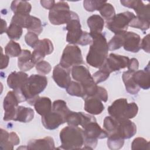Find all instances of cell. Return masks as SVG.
Here are the masks:
<instances>
[{
  "mask_svg": "<svg viewBox=\"0 0 150 150\" xmlns=\"http://www.w3.org/2000/svg\"><path fill=\"white\" fill-rule=\"evenodd\" d=\"M35 64L32 59V53L27 49L22 50L21 54L18 59V66L22 71H29L32 69Z\"/></svg>",
  "mask_w": 150,
  "mask_h": 150,
  "instance_id": "603a6c76",
  "label": "cell"
},
{
  "mask_svg": "<svg viewBox=\"0 0 150 150\" xmlns=\"http://www.w3.org/2000/svg\"><path fill=\"white\" fill-rule=\"evenodd\" d=\"M138 67H139V62L136 58H132L129 59L128 63V66H127L128 70L135 71L138 70Z\"/></svg>",
  "mask_w": 150,
  "mask_h": 150,
  "instance_id": "f907efd6",
  "label": "cell"
},
{
  "mask_svg": "<svg viewBox=\"0 0 150 150\" xmlns=\"http://www.w3.org/2000/svg\"><path fill=\"white\" fill-rule=\"evenodd\" d=\"M94 121H96V118L90 114H88L83 112H74L70 111L67 116L66 122H67L69 125H81L83 128L88 123Z\"/></svg>",
  "mask_w": 150,
  "mask_h": 150,
  "instance_id": "e0dca14e",
  "label": "cell"
},
{
  "mask_svg": "<svg viewBox=\"0 0 150 150\" xmlns=\"http://www.w3.org/2000/svg\"><path fill=\"white\" fill-rule=\"evenodd\" d=\"M52 78L58 86L66 88L71 81L70 69L64 68L58 64L53 69Z\"/></svg>",
  "mask_w": 150,
  "mask_h": 150,
  "instance_id": "9a60e30c",
  "label": "cell"
},
{
  "mask_svg": "<svg viewBox=\"0 0 150 150\" xmlns=\"http://www.w3.org/2000/svg\"><path fill=\"white\" fill-rule=\"evenodd\" d=\"M25 40L26 43L32 48H35L39 42L38 35L32 32H28L25 36Z\"/></svg>",
  "mask_w": 150,
  "mask_h": 150,
  "instance_id": "ee69618b",
  "label": "cell"
},
{
  "mask_svg": "<svg viewBox=\"0 0 150 150\" xmlns=\"http://www.w3.org/2000/svg\"><path fill=\"white\" fill-rule=\"evenodd\" d=\"M35 111L41 116L50 112L52 109V101L49 97H39L33 104Z\"/></svg>",
  "mask_w": 150,
  "mask_h": 150,
  "instance_id": "484cf974",
  "label": "cell"
},
{
  "mask_svg": "<svg viewBox=\"0 0 150 150\" xmlns=\"http://www.w3.org/2000/svg\"><path fill=\"white\" fill-rule=\"evenodd\" d=\"M141 49H143L145 52L149 53V35L148 34L142 39L141 42Z\"/></svg>",
  "mask_w": 150,
  "mask_h": 150,
  "instance_id": "681fc988",
  "label": "cell"
},
{
  "mask_svg": "<svg viewBox=\"0 0 150 150\" xmlns=\"http://www.w3.org/2000/svg\"><path fill=\"white\" fill-rule=\"evenodd\" d=\"M134 10L137 13V16L150 21L149 4L145 5L142 1Z\"/></svg>",
  "mask_w": 150,
  "mask_h": 150,
  "instance_id": "8d00e7d4",
  "label": "cell"
},
{
  "mask_svg": "<svg viewBox=\"0 0 150 150\" xmlns=\"http://www.w3.org/2000/svg\"><path fill=\"white\" fill-rule=\"evenodd\" d=\"M94 96L97 97L103 102H107L108 98L107 90L105 88L101 86H97V91L96 92V94H94Z\"/></svg>",
  "mask_w": 150,
  "mask_h": 150,
  "instance_id": "7dc6e473",
  "label": "cell"
},
{
  "mask_svg": "<svg viewBox=\"0 0 150 150\" xmlns=\"http://www.w3.org/2000/svg\"><path fill=\"white\" fill-rule=\"evenodd\" d=\"M107 1L98 0H85L83 1V6L88 12L98 11L100 7Z\"/></svg>",
  "mask_w": 150,
  "mask_h": 150,
  "instance_id": "f35d334b",
  "label": "cell"
},
{
  "mask_svg": "<svg viewBox=\"0 0 150 150\" xmlns=\"http://www.w3.org/2000/svg\"><path fill=\"white\" fill-rule=\"evenodd\" d=\"M28 77V75L24 71H14L8 76L6 80L8 86L13 90H19L25 84Z\"/></svg>",
  "mask_w": 150,
  "mask_h": 150,
  "instance_id": "ffe728a7",
  "label": "cell"
},
{
  "mask_svg": "<svg viewBox=\"0 0 150 150\" xmlns=\"http://www.w3.org/2000/svg\"><path fill=\"white\" fill-rule=\"evenodd\" d=\"M41 121L43 127L49 130L55 129L60 125L66 122L64 117L61 114L52 109L50 112L42 116Z\"/></svg>",
  "mask_w": 150,
  "mask_h": 150,
  "instance_id": "2e32d148",
  "label": "cell"
},
{
  "mask_svg": "<svg viewBox=\"0 0 150 150\" xmlns=\"http://www.w3.org/2000/svg\"><path fill=\"white\" fill-rule=\"evenodd\" d=\"M84 100V109L91 115L100 114L104 110V105L102 101L94 96L86 97Z\"/></svg>",
  "mask_w": 150,
  "mask_h": 150,
  "instance_id": "d6986e66",
  "label": "cell"
},
{
  "mask_svg": "<svg viewBox=\"0 0 150 150\" xmlns=\"http://www.w3.org/2000/svg\"><path fill=\"white\" fill-rule=\"evenodd\" d=\"M0 149L6 150V147L9 135V133L2 129L1 128V135H0Z\"/></svg>",
  "mask_w": 150,
  "mask_h": 150,
  "instance_id": "bcb514c9",
  "label": "cell"
},
{
  "mask_svg": "<svg viewBox=\"0 0 150 150\" xmlns=\"http://www.w3.org/2000/svg\"><path fill=\"white\" fill-rule=\"evenodd\" d=\"M141 1H142L139 0H122L120 1V2L124 6L134 9L141 2Z\"/></svg>",
  "mask_w": 150,
  "mask_h": 150,
  "instance_id": "c3c4849f",
  "label": "cell"
},
{
  "mask_svg": "<svg viewBox=\"0 0 150 150\" xmlns=\"http://www.w3.org/2000/svg\"><path fill=\"white\" fill-rule=\"evenodd\" d=\"M67 93L72 96H77L84 98L86 96L83 86L79 82L71 81L69 85L66 88Z\"/></svg>",
  "mask_w": 150,
  "mask_h": 150,
  "instance_id": "f1b7e54d",
  "label": "cell"
},
{
  "mask_svg": "<svg viewBox=\"0 0 150 150\" xmlns=\"http://www.w3.org/2000/svg\"><path fill=\"white\" fill-rule=\"evenodd\" d=\"M84 134V147L82 149H93L98 143V139L107 138V132L101 128L97 121H91L83 127Z\"/></svg>",
  "mask_w": 150,
  "mask_h": 150,
  "instance_id": "ba28073f",
  "label": "cell"
},
{
  "mask_svg": "<svg viewBox=\"0 0 150 150\" xmlns=\"http://www.w3.org/2000/svg\"><path fill=\"white\" fill-rule=\"evenodd\" d=\"M110 74V73L107 71L103 69H100L99 70L97 71L92 75V77L94 82L98 84L105 81L109 77Z\"/></svg>",
  "mask_w": 150,
  "mask_h": 150,
  "instance_id": "7bdbcfd3",
  "label": "cell"
},
{
  "mask_svg": "<svg viewBox=\"0 0 150 150\" xmlns=\"http://www.w3.org/2000/svg\"><path fill=\"white\" fill-rule=\"evenodd\" d=\"M11 9L14 15H29L32 5L26 1H13L11 5Z\"/></svg>",
  "mask_w": 150,
  "mask_h": 150,
  "instance_id": "83f0119b",
  "label": "cell"
},
{
  "mask_svg": "<svg viewBox=\"0 0 150 150\" xmlns=\"http://www.w3.org/2000/svg\"><path fill=\"white\" fill-rule=\"evenodd\" d=\"M124 32H125L115 34V35L110 39L108 43L109 50H115L119 49L123 46Z\"/></svg>",
  "mask_w": 150,
  "mask_h": 150,
  "instance_id": "d6a6232c",
  "label": "cell"
},
{
  "mask_svg": "<svg viewBox=\"0 0 150 150\" xmlns=\"http://www.w3.org/2000/svg\"><path fill=\"white\" fill-rule=\"evenodd\" d=\"M27 30L28 32H34L36 33L38 35H40L41 32L43 31V26L40 19L38 18L33 16L32 23L29 29H28Z\"/></svg>",
  "mask_w": 150,
  "mask_h": 150,
  "instance_id": "b9f144b4",
  "label": "cell"
},
{
  "mask_svg": "<svg viewBox=\"0 0 150 150\" xmlns=\"http://www.w3.org/2000/svg\"><path fill=\"white\" fill-rule=\"evenodd\" d=\"M141 39L139 35L133 32H125L123 47L125 50L137 53L141 49Z\"/></svg>",
  "mask_w": 150,
  "mask_h": 150,
  "instance_id": "ac0fdd59",
  "label": "cell"
},
{
  "mask_svg": "<svg viewBox=\"0 0 150 150\" xmlns=\"http://www.w3.org/2000/svg\"><path fill=\"white\" fill-rule=\"evenodd\" d=\"M87 23L90 33H101L104 26V20L98 15H93L89 16Z\"/></svg>",
  "mask_w": 150,
  "mask_h": 150,
  "instance_id": "4316f807",
  "label": "cell"
},
{
  "mask_svg": "<svg viewBox=\"0 0 150 150\" xmlns=\"http://www.w3.org/2000/svg\"><path fill=\"white\" fill-rule=\"evenodd\" d=\"M93 39L86 56L88 64L95 68H100L108 56V43L102 33H90Z\"/></svg>",
  "mask_w": 150,
  "mask_h": 150,
  "instance_id": "7a4b0ae2",
  "label": "cell"
},
{
  "mask_svg": "<svg viewBox=\"0 0 150 150\" xmlns=\"http://www.w3.org/2000/svg\"><path fill=\"white\" fill-rule=\"evenodd\" d=\"M66 30H67L66 41L70 45L86 46L92 43L93 39L90 33L82 30L79 17L73 18L66 25Z\"/></svg>",
  "mask_w": 150,
  "mask_h": 150,
  "instance_id": "5b68a950",
  "label": "cell"
},
{
  "mask_svg": "<svg viewBox=\"0 0 150 150\" xmlns=\"http://www.w3.org/2000/svg\"><path fill=\"white\" fill-rule=\"evenodd\" d=\"M9 61V56L3 54L2 48L1 47V69L2 70L8 67Z\"/></svg>",
  "mask_w": 150,
  "mask_h": 150,
  "instance_id": "816d5d0a",
  "label": "cell"
},
{
  "mask_svg": "<svg viewBox=\"0 0 150 150\" xmlns=\"http://www.w3.org/2000/svg\"><path fill=\"white\" fill-rule=\"evenodd\" d=\"M137 126L134 122L128 119L118 120V124L114 133L121 138L129 139L137 133Z\"/></svg>",
  "mask_w": 150,
  "mask_h": 150,
  "instance_id": "5bb4252c",
  "label": "cell"
},
{
  "mask_svg": "<svg viewBox=\"0 0 150 150\" xmlns=\"http://www.w3.org/2000/svg\"><path fill=\"white\" fill-rule=\"evenodd\" d=\"M133 79L140 88L148 90L150 87L149 64H148L144 70L134 71L133 73Z\"/></svg>",
  "mask_w": 150,
  "mask_h": 150,
  "instance_id": "7402d4cb",
  "label": "cell"
},
{
  "mask_svg": "<svg viewBox=\"0 0 150 150\" xmlns=\"http://www.w3.org/2000/svg\"><path fill=\"white\" fill-rule=\"evenodd\" d=\"M53 50V45L50 40L46 38L39 40L32 53L33 63L36 65V63L43 60L45 57L51 54Z\"/></svg>",
  "mask_w": 150,
  "mask_h": 150,
  "instance_id": "4fadbf2b",
  "label": "cell"
},
{
  "mask_svg": "<svg viewBox=\"0 0 150 150\" xmlns=\"http://www.w3.org/2000/svg\"><path fill=\"white\" fill-rule=\"evenodd\" d=\"M99 12L103 19L108 21L112 18L115 15L114 7L110 3H104L99 9Z\"/></svg>",
  "mask_w": 150,
  "mask_h": 150,
  "instance_id": "1f68e13d",
  "label": "cell"
},
{
  "mask_svg": "<svg viewBox=\"0 0 150 150\" xmlns=\"http://www.w3.org/2000/svg\"><path fill=\"white\" fill-rule=\"evenodd\" d=\"M79 17L78 15L70 11L67 2L59 1L56 2L53 8L49 12V20L54 25L67 24L72 19Z\"/></svg>",
  "mask_w": 150,
  "mask_h": 150,
  "instance_id": "52a82bcc",
  "label": "cell"
},
{
  "mask_svg": "<svg viewBox=\"0 0 150 150\" xmlns=\"http://www.w3.org/2000/svg\"><path fill=\"white\" fill-rule=\"evenodd\" d=\"M118 124V120L111 116H107L104 119L103 127L108 134L114 133Z\"/></svg>",
  "mask_w": 150,
  "mask_h": 150,
  "instance_id": "74e56055",
  "label": "cell"
},
{
  "mask_svg": "<svg viewBox=\"0 0 150 150\" xmlns=\"http://www.w3.org/2000/svg\"><path fill=\"white\" fill-rule=\"evenodd\" d=\"M40 2L41 5L43 8H45L47 9H49V10L52 9L56 4L55 1L53 0H47V1L42 0V1H40Z\"/></svg>",
  "mask_w": 150,
  "mask_h": 150,
  "instance_id": "f5cc1de1",
  "label": "cell"
},
{
  "mask_svg": "<svg viewBox=\"0 0 150 150\" xmlns=\"http://www.w3.org/2000/svg\"><path fill=\"white\" fill-rule=\"evenodd\" d=\"M20 142V139L17 135V134L15 132H11L9 133L6 150H12L13 149V146L15 145H19Z\"/></svg>",
  "mask_w": 150,
  "mask_h": 150,
  "instance_id": "f6af8a7d",
  "label": "cell"
},
{
  "mask_svg": "<svg viewBox=\"0 0 150 150\" xmlns=\"http://www.w3.org/2000/svg\"><path fill=\"white\" fill-rule=\"evenodd\" d=\"M134 71L127 70L123 72L122 79L124 83L126 91L132 95H135L140 90L139 87L137 84L133 79V73Z\"/></svg>",
  "mask_w": 150,
  "mask_h": 150,
  "instance_id": "d4e9b609",
  "label": "cell"
},
{
  "mask_svg": "<svg viewBox=\"0 0 150 150\" xmlns=\"http://www.w3.org/2000/svg\"><path fill=\"white\" fill-rule=\"evenodd\" d=\"M20 45L14 40H10L5 47V52L9 57H19L22 53Z\"/></svg>",
  "mask_w": 150,
  "mask_h": 150,
  "instance_id": "4dcf8cb0",
  "label": "cell"
},
{
  "mask_svg": "<svg viewBox=\"0 0 150 150\" xmlns=\"http://www.w3.org/2000/svg\"><path fill=\"white\" fill-rule=\"evenodd\" d=\"M52 110L61 114L64 117L66 121L67 115L71 111L68 108L66 101L62 100H55L52 104Z\"/></svg>",
  "mask_w": 150,
  "mask_h": 150,
  "instance_id": "e575fe53",
  "label": "cell"
},
{
  "mask_svg": "<svg viewBox=\"0 0 150 150\" xmlns=\"http://www.w3.org/2000/svg\"><path fill=\"white\" fill-rule=\"evenodd\" d=\"M71 74L73 79L83 86L86 94L85 97L94 96L98 86L94 82L90 71L86 66L80 64L72 67Z\"/></svg>",
  "mask_w": 150,
  "mask_h": 150,
  "instance_id": "8992f818",
  "label": "cell"
},
{
  "mask_svg": "<svg viewBox=\"0 0 150 150\" xmlns=\"http://www.w3.org/2000/svg\"><path fill=\"white\" fill-rule=\"evenodd\" d=\"M135 16V15L129 11L115 14L112 18L106 21V28L115 34L125 32L130 21Z\"/></svg>",
  "mask_w": 150,
  "mask_h": 150,
  "instance_id": "30bf717a",
  "label": "cell"
},
{
  "mask_svg": "<svg viewBox=\"0 0 150 150\" xmlns=\"http://www.w3.org/2000/svg\"><path fill=\"white\" fill-rule=\"evenodd\" d=\"M82 63L83 58L80 47L75 45H67L63 51L59 64L64 68L70 69Z\"/></svg>",
  "mask_w": 150,
  "mask_h": 150,
  "instance_id": "9c48e42d",
  "label": "cell"
},
{
  "mask_svg": "<svg viewBox=\"0 0 150 150\" xmlns=\"http://www.w3.org/2000/svg\"><path fill=\"white\" fill-rule=\"evenodd\" d=\"M129 26L132 28L139 29L143 32L149 29L150 21L135 16L129 22Z\"/></svg>",
  "mask_w": 150,
  "mask_h": 150,
  "instance_id": "d590c367",
  "label": "cell"
},
{
  "mask_svg": "<svg viewBox=\"0 0 150 150\" xmlns=\"http://www.w3.org/2000/svg\"><path fill=\"white\" fill-rule=\"evenodd\" d=\"M19 103H20L19 101L15 91L13 90L8 91L3 101V107L5 111L3 118L4 121L13 120Z\"/></svg>",
  "mask_w": 150,
  "mask_h": 150,
  "instance_id": "7c38bea8",
  "label": "cell"
},
{
  "mask_svg": "<svg viewBox=\"0 0 150 150\" xmlns=\"http://www.w3.org/2000/svg\"><path fill=\"white\" fill-rule=\"evenodd\" d=\"M6 33L9 39L17 40H19L21 37L23 33V30L22 28L19 25L11 22Z\"/></svg>",
  "mask_w": 150,
  "mask_h": 150,
  "instance_id": "836d02e7",
  "label": "cell"
},
{
  "mask_svg": "<svg viewBox=\"0 0 150 150\" xmlns=\"http://www.w3.org/2000/svg\"><path fill=\"white\" fill-rule=\"evenodd\" d=\"M149 142L144 138L137 137L135 138L131 144V149H149Z\"/></svg>",
  "mask_w": 150,
  "mask_h": 150,
  "instance_id": "ab89813d",
  "label": "cell"
},
{
  "mask_svg": "<svg viewBox=\"0 0 150 150\" xmlns=\"http://www.w3.org/2000/svg\"><path fill=\"white\" fill-rule=\"evenodd\" d=\"M109 115L117 120L132 119L138 114V105L132 102L128 103L127 99L120 98L115 100L107 108Z\"/></svg>",
  "mask_w": 150,
  "mask_h": 150,
  "instance_id": "277c9868",
  "label": "cell"
},
{
  "mask_svg": "<svg viewBox=\"0 0 150 150\" xmlns=\"http://www.w3.org/2000/svg\"><path fill=\"white\" fill-rule=\"evenodd\" d=\"M35 67L37 72L41 75L47 74L50 72L52 70V66L50 64L45 60H42L36 63Z\"/></svg>",
  "mask_w": 150,
  "mask_h": 150,
  "instance_id": "60d3db41",
  "label": "cell"
},
{
  "mask_svg": "<svg viewBox=\"0 0 150 150\" xmlns=\"http://www.w3.org/2000/svg\"><path fill=\"white\" fill-rule=\"evenodd\" d=\"M8 28H7V23L3 19H1V34L4 33V32H6Z\"/></svg>",
  "mask_w": 150,
  "mask_h": 150,
  "instance_id": "db71d44e",
  "label": "cell"
},
{
  "mask_svg": "<svg viewBox=\"0 0 150 150\" xmlns=\"http://www.w3.org/2000/svg\"><path fill=\"white\" fill-rule=\"evenodd\" d=\"M59 136L62 149H79L84 146V131L78 126L68 125L60 131Z\"/></svg>",
  "mask_w": 150,
  "mask_h": 150,
  "instance_id": "3957f363",
  "label": "cell"
},
{
  "mask_svg": "<svg viewBox=\"0 0 150 150\" xmlns=\"http://www.w3.org/2000/svg\"><path fill=\"white\" fill-rule=\"evenodd\" d=\"M47 85V79L41 74L30 75L22 87L17 90H13L19 103L27 101L33 105L39 94L43 92Z\"/></svg>",
  "mask_w": 150,
  "mask_h": 150,
  "instance_id": "6da1fadb",
  "label": "cell"
},
{
  "mask_svg": "<svg viewBox=\"0 0 150 150\" xmlns=\"http://www.w3.org/2000/svg\"><path fill=\"white\" fill-rule=\"evenodd\" d=\"M129 60V59L127 56L110 53L100 69H103L111 73L127 67Z\"/></svg>",
  "mask_w": 150,
  "mask_h": 150,
  "instance_id": "8fae6325",
  "label": "cell"
},
{
  "mask_svg": "<svg viewBox=\"0 0 150 150\" xmlns=\"http://www.w3.org/2000/svg\"><path fill=\"white\" fill-rule=\"evenodd\" d=\"M108 147L112 150H118L121 149L124 144V139L118 136L117 134H109L107 141Z\"/></svg>",
  "mask_w": 150,
  "mask_h": 150,
  "instance_id": "f546056e",
  "label": "cell"
},
{
  "mask_svg": "<svg viewBox=\"0 0 150 150\" xmlns=\"http://www.w3.org/2000/svg\"><path fill=\"white\" fill-rule=\"evenodd\" d=\"M26 149H54V142L52 137L47 136L42 139H30L25 147Z\"/></svg>",
  "mask_w": 150,
  "mask_h": 150,
  "instance_id": "44dd1931",
  "label": "cell"
},
{
  "mask_svg": "<svg viewBox=\"0 0 150 150\" xmlns=\"http://www.w3.org/2000/svg\"><path fill=\"white\" fill-rule=\"evenodd\" d=\"M35 115L34 110L30 108L22 105H18L13 121L21 122H29L31 121Z\"/></svg>",
  "mask_w": 150,
  "mask_h": 150,
  "instance_id": "cb8c5ba5",
  "label": "cell"
}]
</instances>
